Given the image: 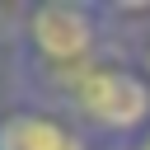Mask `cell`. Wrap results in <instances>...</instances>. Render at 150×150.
Returning a JSON list of instances; mask_svg holds the SVG:
<instances>
[{
  "mask_svg": "<svg viewBox=\"0 0 150 150\" xmlns=\"http://www.w3.org/2000/svg\"><path fill=\"white\" fill-rule=\"evenodd\" d=\"M122 52H127V56H131V66L150 80V28H145V33H136V38H127V42H122Z\"/></svg>",
  "mask_w": 150,
  "mask_h": 150,
  "instance_id": "277c9868",
  "label": "cell"
},
{
  "mask_svg": "<svg viewBox=\"0 0 150 150\" xmlns=\"http://www.w3.org/2000/svg\"><path fill=\"white\" fill-rule=\"evenodd\" d=\"M112 47H122V38L103 0H33L23 5L9 42L14 94L52 98L70 75H80Z\"/></svg>",
  "mask_w": 150,
  "mask_h": 150,
  "instance_id": "6da1fadb",
  "label": "cell"
},
{
  "mask_svg": "<svg viewBox=\"0 0 150 150\" xmlns=\"http://www.w3.org/2000/svg\"><path fill=\"white\" fill-rule=\"evenodd\" d=\"M47 103L66 108L75 127L98 150H127L150 127V80L131 66L122 47L89 61L80 75H70Z\"/></svg>",
  "mask_w": 150,
  "mask_h": 150,
  "instance_id": "7a4b0ae2",
  "label": "cell"
},
{
  "mask_svg": "<svg viewBox=\"0 0 150 150\" xmlns=\"http://www.w3.org/2000/svg\"><path fill=\"white\" fill-rule=\"evenodd\" d=\"M127 150H150V127H145V131H141V136H136V141H131Z\"/></svg>",
  "mask_w": 150,
  "mask_h": 150,
  "instance_id": "5b68a950",
  "label": "cell"
},
{
  "mask_svg": "<svg viewBox=\"0 0 150 150\" xmlns=\"http://www.w3.org/2000/svg\"><path fill=\"white\" fill-rule=\"evenodd\" d=\"M0 150H98L66 108L33 98V94H9L0 103Z\"/></svg>",
  "mask_w": 150,
  "mask_h": 150,
  "instance_id": "3957f363",
  "label": "cell"
}]
</instances>
